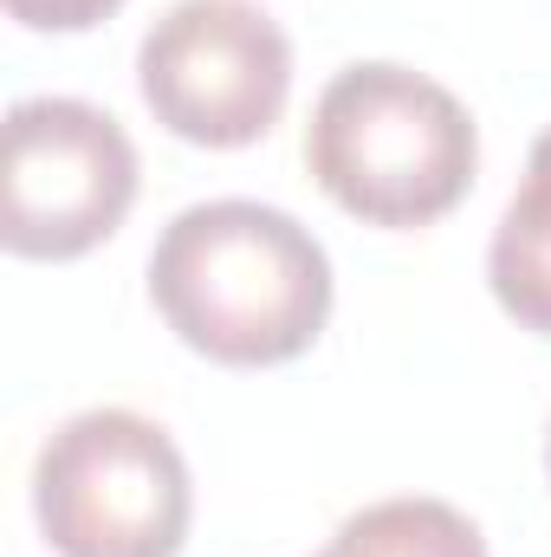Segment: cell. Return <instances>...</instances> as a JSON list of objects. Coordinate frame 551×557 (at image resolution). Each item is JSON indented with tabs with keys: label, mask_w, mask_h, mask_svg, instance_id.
I'll use <instances>...</instances> for the list:
<instances>
[{
	"label": "cell",
	"mask_w": 551,
	"mask_h": 557,
	"mask_svg": "<svg viewBox=\"0 0 551 557\" xmlns=\"http://www.w3.org/2000/svg\"><path fill=\"white\" fill-rule=\"evenodd\" d=\"M325 557H487V539L448 499H377L338 525Z\"/></svg>",
	"instance_id": "52a82bcc"
},
{
	"label": "cell",
	"mask_w": 551,
	"mask_h": 557,
	"mask_svg": "<svg viewBox=\"0 0 551 557\" xmlns=\"http://www.w3.org/2000/svg\"><path fill=\"white\" fill-rule=\"evenodd\" d=\"M149 117L195 149H247L285 117L292 39L254 0H175L137 46Z\"/></svg>",
	"instance_id": "277c9868"
},
{
	"label": "cell",
	"mask_w": 551,
	"mask_h": 557,
	"mask_svg": "<svg viewBox=\"0 0 551 557\" xmlns=\"http://www.w3.org/2000/svg\"><path fill=\"white\" fill-rule=\"evenodd\" d=\"M33 512L59 557H175L195 486L169 428L137 409H85L39 447Z\"/></svg>",
	"instance_id": "3957f363"
},
{
	"label": "cell",
	"mask_w": 551,
	"mask_h": 557,
	"mask_svg": "<svg viewBox=\"0 0 551 557\" xmlns=\"http://www.w3.org/2000/svg\"><path fill=\"white\" fill-rule=\"evenodd\" d=\"M124 0H7V13L33 33H85L98 20H111Z\"/></svg>",
	"instance_id": "ba28073f"
},
{
	"label": "cell",
	"mask_w": 551,
	"mask_h": 557,
	"mask_svg": "<svg viewBox=\"0 0 551 557\" xmlns=\"http://www.w3.org/2000/svg\"><path fill=\"white\" fill-rule=\"evenodd\" d=\"M487 285L519 331L551 337V124L539 131L526 175H519V195L506 201V214L493 227Z\"/></svg>",
	"instance_id": "8992f818"
},
{
	"label": "cell",
	"mask_w": 551,
	"mask_h": 557,
	"mask_svg": "<svg viewBox=\"0 0 551 557\" xmlns=\"http://www.w3.org/2000/svg\"><path fill=\"white\" fill-rule=\"evenodd\" d=\"M137 143L85 98H20L7 111L0 240L20 260H78L124 227Z\"/></svg>",
	"instance_id": "5b68a950"
},
{
	"label": "cell",
	"mask_w": 551,
	"mask_h": 557,
	"mask_svg": "<svg viewBox=\"0 0 551 557\" xmlns=\"http://www.w3.org/2000/svg\"><path fill=\"white\" fill-rule=\"evenodd\" d=\"M318 557H325V552H318Z\"/></svg>",
	"instance_id": "30bf717a"
},
{
	"label": "cell",
	"mask_w": 551,
	"mask_h": 557,
	"mask_svg": "<svg viewBox=\"0 0 551 557\" xmlns=\"http://www.w3.org/2000/svg\"><path fill=\"white\" fill-rule=\"evenodd\" d=\"M149 298L188 350L267 370L318 344L331 318V253L285 208L195 201L149 253Z\"/></svg>",
	"instance_id": "6da1fadb"
},
{
	"label": "cell",
	"mask_w": 551,
	"mask_h": 557,
	"mask_svg": "<svg viewBox=\"0 0 551 557\" xmlns=\"http://www.w3.org/2000/svg\"><path fill=\"white\" fill-rule=\"evenodd\" d=\"M546 467H551V428H546Z\"/></svg>",
	"instance_id": "9c48e42d"
},
{
	"label": "cell",
	"mask_w": 551,
	"mask_h": 557,
	"mask_svg": "<svg viewBox=\"0 0 551 557\" xmlns=\"http://www.w3.org/2000/svg\"><path fill=\"white\" fill-rule=\"evenodd\" d=\"M311 182L364 227H428L474 188L480 137L467 104L428 72L370 59L344 65L305 131Z\"/></svg>",
	"instance_id": "7a4b0ae2"
}]
</instances>
